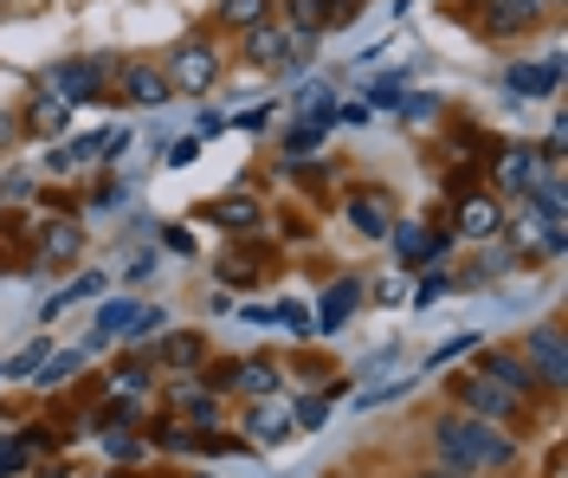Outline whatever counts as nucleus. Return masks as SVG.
Masks as SVG:
<instances>
[{"label":"nucleus","mask_w":568,"mask_h":478,"mask_svg":"<svg viewBox=\"0 0 568 478\" xmlns=\"http://www.w3.org/2000/svg\"><path fill=\"white\" fill-rule=\"evenodd\" d=\"M433 446H439V459H446V472H453V478L510 472V466H517V452H524L504 427L471 420V414H439V420H433Z\"/></svg>","instance_id":"obj_1"},{"label":"nucleus","mask_w":568,"mask_h":478,"mask_svg":"<svg viewBox=\"0 0 568 478\" xmlns=\"http://www.w3.org/2000/svg\"><path fill=\"white\" fill-rule=\"evenodd\" d=\"M453 395H459V407L471 414V420H491V427H510V420L524 414V401H517V395H504L491 375H478V368L453 375Z\"/></svg>","instance_id":"obj_2"},{"label":"nucleus","mask_w":568,"mask_h":478,"mask_svg":"<svg viewBox=\"0 0 568 478\" xmlns=\"http://www.w3.org/2000/svg\"><path fill=\"white\" fill-rule=\"evenodd\" d=\"M162 78H169V91L201 98V91H213V78H220V52H213L207 39H181L175 52L162 59Z\"/></svg>","instance_id":"obj_3"},{"label":"nucleus","mask_w":568,"mask_h":478,"mask_svg":"<svg viewBox=\"0 0 568 478\" xmlns=\"http://www.w3.org/2000/svg\"><path fill=\"white\" fill-rule=\"evenodd\" d=\"M213 395H252V401H265V395H278V363H265V356H240V363H220L207 375Z\"/></svg>","instance_id":"obj_4"},{"label":"nucleus","mask_w":568,"mask_h":478,"mask_svg":"<svg viewBox=\"0 0 568 478\" xmlns=\"http://www.w3.org/2000/svg\"><path fill=\"white\" fill-rule=\"evenodd\" d=\"M162 401H169V414H181V427H194V434L220 427V395H213L201 375H175V382L162 388Z\"/></svg>","instance_id":"obj_5"},{"label":"nucleus","mask_w":568,"mask_h":478,"mask_svg":"<svg viewBox=\"0 0 568 478\" xmlns=\"http://www.w3.org/2000/svg\"><path fill=\"white\" fill-rule=\"evenodd\" d=\"M524 363H530V375L542 382V388H562V382H568V343H562V324H536V330L524 336Z\"/></svg>","instance_id":"obj_6"},{"label":"nucleus","mask_w":568,"mask_h":478,"mask_svg":"<svg viewBox=\"0 0 568 478\" xmlns=\"http://www.w3.org/2000/svg\"><path fill=\"white\" fill-rule=\"evenodd\" d=\"M311 52V39H291L278 20H258L246 27V59L252 65H278V72H297V59Z\"/></svg>","instance_id":"obj_7"},{"label":"nucleus","mask_w":568,"mask_h":478,"mask_svg":"<svg viewBox=\"0 0 568 478\" xmlns=\"http://www.w3.org/2000/svg\"><path fill=\"white\" fill-rule=\"evenodd\" d=\"M45 91H52L59 104H91V98H104V59H65V65H52V72H45Z\"/></svg>","instance_id":"obj_8"},{"label":"nucleus","mask_w":568,"mask_h":478,"mask_svg":"<svg viewBox=\"0 0 568 478\" xmlns=\"http://www.w3.org/2000/svg\"><path fill=\"white\" fill-rule=\"evenodd\" d=\"M343 214H349V226H355V233H368V240H388L394 221H400V214H394V194H382V187L349 194V207H343Z\"/></svg>","instance_id":"obj_9"},{"label":"nucleus","mask_w":568,"mask_h":478,"mask_svg":"<svg viewBox=\"0 0 568 478\" xmlns=\"http://www.w3.org/2000/svg\"><path fill=\"white\" fill-rule=\"evenodd\" d=\"M478 375H491L504 395H517V401H530V388H536V375L530 363H524V349H491L485 363H478Z\"/></svg>","instance_id":"obj_10"},{"label":"nucleus","mask_w":568,"mask_h":478,"mask_svg":"<svg viewBox=\"0 0 568 478\" xmlns=\"http://www.w3.org/2000/svg\"><path fill=\"white\" fill-rule=\"evenodd\" d=\"M246 434L258 446H278V440H291L297 427H291V407L278 401V395H265V401H252L246 407Z\"/></svg>","instance_id":"obj_11"},{"label":"nucleus","mask_w":568,"mask_h":478,"mask_svg":"<svg viewBox=\"0 0 568 478\" xmlns=\"http://www.w3.org/2000/svg\"><path fill=\"white\" fill-rule=\"evenodd\" d=\"M504 84H510L517 98H549V91L562 84V52H549V59H536V65H510Z\"/></svg>","instance_id":"obj_12"},{"label":"nucleus","mask_w":568,"mask_h":478,"mask_svg":"<svg viewBox=\"0 0 568 478\" xmlns=\"http://www.w3.org/2000/svg\"><path fill=\"white\" fill-rule=\"evenodd\" d=\"M78 253H84L78 221H45V226H39V265H71Z\"/></svg>","instance_id":"obj_13"},{"label":"nucleus","mask_w":568,"mask_h":478,"mask_svg":"<svg viewBox=\"0 0 568 478\" xmlns=\"http://www.w3.org/2000/svg\"><path fill=\"white\" fill-rule=\"evenodd\" d=\"M136 317H142V304H130V297H110L104 311H98V330H91V343H84V356H91V349H104L110 336H136Z\"/></svg>","instance_id":"obj_14"},{"label":"nucleus","mask_w":568,"mask_h":478,"mask_svg":"<svg viewBox=\"0 0 568 478\" xmlns=\"http://www.w3.org/2000/svg\"><path fill=\"white\" fill-rule=\"evenodd\" d=\"M355 297H362V285H355V278H343V285H329V292H323V304H317V324H311V330L336 336V330H343V324H349Z\"/></svg>","instance_id":"obj_15"},{"label":"nucleus","mask_w":568,"mask_h":478,"mask_svg":"<svg viewBox=\"0 0 568 478\" xmlns=\"http://www.w3.org/2000/svg\"><path fill=\"white\" fill-rule=\"evenodd\" d=\"M497 226H504V214H497L491 194H465L459 201V240H491Z\"/></svg>","instance_id":"obj_16"},{"label":"nucleus","mask_w":568,"mask_h":478,"mask_svg":"<svg viewBox=\"0 0 568 478\" xmlns=\"http://www.w3.org/2000/svg\"><path fill=\"white\" fill-rule=\"evenodd\" d=\"M116 84H123V98H130V104H162V98H175V91H169V78H162V65H123Z\"/></svg>","instance_id":"obj_17"},{"label":"nucleus","mask_w":568,"mask_h":478,"mask_svg":"<svg viewBox=\"0 0 568 478\" xmlns=\"http://www.w3.org/2000/svg\"><path fill=\"white\" fill-rule=\"evenodd\" d=\"M201 363H207V336H194V330L162 336V368H175V375H194Z\"/></svg>","instance_id":"obj_18"},{"label":"nucleus","mask_w":568,"mask_h":478,"mask_svg":"<svg viewBox=\"0 0 568 478\" xmlns=\"http://www.w3.org/2000/svg\"><path fill=\"white\" fill-rule=\"evenodd\" d=\"M497 175H504V187H510V194H524V201H530V187L542 182L536 149H504V155H497Z\"/></svg>","instance_id":"obj_19"},{"label":"nucleus","mask_w":568,"mask_h":478,"mask_svg":"<svg viewBox=\"0 0 568 478\" xmlns=\"http://www.w3.org/2000/svg\"><path fill=\"white\" fill-rule=\"evenodd\" d=\"M329 20H343V13H329L323 0H284V33H291V39H311V33H323Z\"/></svg>","instance_id":"obj_20"},{"label":"nucleus","mask_w":568,"mask_h":478,"mask_svg":"<svg viewBox=\"0 0 568 478\" xmlns=\"http://www.w3.org/2000/svg\"><path fill=\"white\" fill-rule=\"evenodd\" d=\"M207 221L226 226V233H246V226H258L265 214H258V201H252V194H226V201H213V207H207Z\"/></svg>","instance_id":"obj_21"},{"label":"nucleus","mask_w":568,"mask_h":478,"mask_svg":"<svg viewBox=\"0 0 568 478\" xmlns=\"http://www.w3.org/2000/svg\"><path fill=\"white\" fill-rule=\"evenodd\" d=\"M394 246H400V258H439L446 253V240L426 233V226H414V221H394Z\"/></svg>","instance_id":"obj_22"},{"label":"nucleus","mask_w":568,"mask_h":478,"mask_svg":"<svg viewBox=\"0 0 568 478\" xmlns=\"http://www.w3.org/2000/svg\"><path fill=\"white\" fill-rule=\"evenodd\" d=\"M98 292H104V272H84V278H71L65 292L39 311V317H45V324H59V311H71V304H84V297H98Z\"/></svg>","instance_id":"obj_23"},{"label":"nucleus","mask_w":568,"mask_h":478,"mask_svg":"<svg viewBox=\"0 0 568 478\" xmlns=\"http://www.w3.org/2000/svg\"><path fill=\"white\" fill-rule=\"evenodd\" d=\"M27 123H33L39 136H65V123H71V104H59L52 91H39V104L27 111Z\"/></svg>","instance_id":"obj_24"},{"label":"nucleus","mask_w":568,"mask_h":478,"mask_svg":"<svg viewBox=\"0 0 568 478\" xmlns=\"http://www.w3.org/2000/svg\"><path fill=\"white\" fill-rule=\"evenodd\" d=\"M78 363H84V349H59V356H45V363H39L33 382H39V388H59V382H65Z\"/></svg>","instance_id":"obj_25"},{"label":"nucleus","mask_w":568,"mask_h":478,"mask_svg":"<svg viewBox=\"0 0 568 478\" xmlns=\"http://www.w3.org/2000/svg\"><path fill=\"white\" fill-rule=\"evenodd\" d=\"M258 20H265V0H226V27L246 33V27H258Z\"/></svg>","instance_id":"obj_26"},{"label":"nucleus","mask_w":568,"mask_h":478,"mask_svg":"<svg viewBox=\"0 0 568 478\" xmlns=\"http://www.w3.org/2000/svg\"><path fill=\"white\" fill-rule=\"evenodd\" d=\"M323 130H329V123H297V130L284 136V149H291V155H311V149L323 143Z\"/></svg>","instance_id":"obj_27"},{"label":"nucleus","mask_w":568,"mask_h":478,"mask_svg":"<svg viewBox=\"0 0 568 478\" xmlns=\"http://www.w3.org/2000/svg\"><path fill=\"white\" fill-rule=\"evenodd\" d=\"M45 356H52V349H45V343H27V349H20V356H13V363L0 368V382H7V375H33V368L45 363Z\"/></svg>","instance_id":"obj_28"},{"label":"nucleus","mask_w":568,"mask_h":478,"mask_svg":"<svg viewBox=\"0 0 568 478\" xmlns=\"http://www.w3.org/2000/svg\"><path fill=\"white\" fill-rule=\"evenodd\" d=\"M104 452H110V459H136L142 440H136V434H110V427H104Z\"/></svg>","instance_id":"obj_29"},{"label":"nucleus","mask_w":568,"mask_h":478,"mask_svg":"<svg viewBox=\"0 0 568 478\" xmlns=\"http://www.w3.org/2000/svg\"><path fill=\"white\" fill-rule=\"evenodd\" d=\"M471 343H478V336H453V343H439V349H433V363H426V368H446V363H459V356L471 349Z\"/></svg>","instance_id":"obj_30"},{"label":"nucleus","mask_w":568,"mask_h":478,"mask_svg":"<svg viewBox=\"0 0 568 478\" xmlns=\"http://www.w3.org/2000/svg\"><path fill=\"white\" fill-rule=\"evenodd\" d=\"M116 388H123V395H142V388H149V363L116 368Z\"/></svg>","instance_id":"obj_31"},{"label":"nucleus","mask_w":568,"mask_h":478,"mask_svg":"<svg viewBox=\"0 0 568 478\" xmlns=\"http://www.w3.org/2000/svg\"><path fill=\"white\" fill-rule=\"evenodd\" d=\"M400 111H407V123H426V116L439 111V98H407V104H400Z\"/></svg>","instance_id":"obj_32"},{"label":"nucleus","mask_w":568,"mask_h":478,"mask_svg":"<svg viewBox=\"0 0 568 478\" xmlns=\"http://www.w3.org/2000/svg\"><path fill=\"white\" fill-rule=\"evenodd\" d=\"M278 317H284V324H291L297 336H311V311H304V304H284Z\"/></svg>","instance_id":"obj_33"},{"label":"nucleus","mask_w":568,"mask_h":478,"mask_svg":"<svg viewBox=\"0 0 568 478\" xmlns=\"http://www.w3.org/2000/svg\"><path fill=\"white\" fill-rule=\"evenodd\" d=\"M27 194H33V175H13V182L0 187V207H7V201H27Z\"/></svg>","instance_id":"obj_34"},{"label":"nucleus","mask_w":568,"mask_h":478,"mask_svg":"<svg viewBox=\"0 0 568 478\" xmlns=\"http://www.w3.org/2000/svg\"><path fill=\"white\" fill-rule=\"evenodd\" d=\"M233 123H240V130H265V123H272V104H265V111L252 104V111H240V116H233Z\"/></svg>","instance_id":"obj_35"},{"label":"nucleus","mask_w":568,"mask_h":478,"mask_svg":"<svg viewBox=\"0 0 568 478\" xmlns=\"http://www.w3.org/2000/svg\"><path fill=\"white\" fill-rule=\"evenodd\" d=\"M420 478H453V472H446V466H433V472H420Z\"/></svg>","instance_id":"obj_36"},{"label":"nucleus","mask_w":568,"mask_h":478,"mask_svg":"<svg viewBox=\"0 0 568 478\" xmlns=\"http://www.w3.org/2000/svg\"><path fill=\"white\" fill-rule=\"evenodd\" d=\"M98 478H130V472H98Z\"/></svg>","instance_id":"obj_37"},{"label":"nucleus","mask_w":568,"mask_h":478,"mask_svg":"<svg viewBox=\"0 0 568 478\" xmlns=\"http://www.w3.org/2000/svg\"><path fill=\"white\" fill-rule=\"evenodd\" d=\"M323 7H349V0H323Z\"/></svg>","instance_id":"obj_38"},{"label":"nucleus","mask_w":568,"mask_h":478,"mask_svg":"<svg viewBox=\"0 0 568 478\" xmlns=\"http://www.w3.org/2000/svg\"><path fill=\"white\" fill-rule=\"evenodd\" d=\"M542 7H562V0H542Z\"/></svg>","instance_id":"obj_39"}]
</instances>
